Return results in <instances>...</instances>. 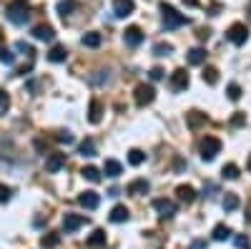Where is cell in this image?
Returning <instances> with one entry per match:
<instances>
[{
    "label": "cell",
    "mask_w": 251,
    "mask_h": 249,
    "mask_svg": "<svg viewBox=\"0 0 251 249\" xmlns=\"http://www.w3.org/2000/svg\"><path fill=\"white\" fill-rule=\"evenodd\" d=\"M161 15H163V26H166V30H176V28H181V26H188L191 20H188L183 13H178L174 5H169V3H161Z\"/></svg>",
    "instance_id": "obj_1"
},
{
    "label": "cell",
    "mask_w": 251,
    "mask_h": 249,
    "mask_svg": "<svg viewBox=\"0 0 251 249\" xmlns=\"http://www.w3.org/2000/svg\"><path fill=\"white\" fill-rule=\"evenodd\" d=\"M5 15H8L10 23H15V26H25V23H28V18H30V13L25 10L23 3H13V5H8V8H5Z\"/></svg>",
    "instance_id": "obj_2"
},
{
    "label": "cell",
    "mask_w": 251,
    "mask_h": 249,
    "mask_svg": "<svg viewBox=\"0 0 251 249\" xmlns=\"http://www.w3.org/2000/svg\"><path fill=\"white\" fill-rule=\"evenodd\" d=\"M219 151H221V141L216 136H206L201 141V159L203 161H214Z\"/></svg>",
    "instance_id": "obj_3"
},
{
    "label": "cell",
    "mask_w": 251,
    "mask_h": 249,
    "mask_svg": "<svg viewBox=\"0 0 251 249\" xmlns=\"http://www.w3.org/2000/svg\"><path fill=\"white\" fill-rule=\"evenodd\" d=\"M226 38L231 40L234 46H244L246 40H249V28H246L244 23H234L231 28L226 30Z\"/></svg>",
    "instance_id": "obj_4"
},
{
    "label": "cell",
    "mask_w": 251,
    "mask_h": 249,
    "mask_svg": "<svg viewBox=\"0 0 251 249\" xmlns=\"http://www.w3.org/2000/svg\"><path fill=\"white\" fill-rule=\"evenodd\" d=\"M153 209L161 214V219H171L176 214V201H171V199H153Z\"/></svg>",
    "instance_id": "obj_5"
},
{
    "label": "cell",
    "mask_w": 251,
    "mask_h": 249,
    "mask_svg": "<svg viewBox=\"0 0 251 249\" xmlns=\"http://www.w3.org/2000/svg\"><path fill=\"white\" fill-rule=\"evenodd\" d=\"M156 98V91L153 86H146V83H141V86H136V103L143 109V106H149V103Z\"/></svg>",
    "instance_id": "obj_6"
},
{
    "label": "cell",
    "mask_w": 251,
    "mask_h": 249,
    "mask_svg": "<svg viewBox=\"0 0 251 249\" xmlns=\"http://www.w3.org/2000/svg\"><path fill=\"white\" fill-rule=\"evenodd\" d=\"M86 221H88V219L83 217V214H71V212H68L66 217H63V229H66V234H71V232L80 229Z\"/></svg>",
    "instance_id": "obj_7"
},
{
    "label": "cell",
    "mask_w": 251,
    "mask_h": 249,
    "mask_svg": "<svg viewBox=\"0 0 251 249\" xmlns=\"http://www.w3.org/2000/svg\"><path fill=\"white\" fill-rule=\"evenodd\" d=\"M136 10L133 0H113V15L116 18H128Z\"/></svg>",
    "instance_id": "obj_8"
},
{
    "label": "cell",
    "mask_w": 251,
    "mask_h": 249,
    "mask_svg": "<svg viewBox=\"0 0 251 249\" xmlns=\"http://www.w3.org/2000/svg\"><path fill=\"white\" fill-rule=\"evenodd\" d=\"M123 40H126V46H131V48L141 46V43H143V33H141V28H138V26L126 28V33H123Z\"/></svg>",
    "instance_id": "obj_9"
},
{
    "label": "cell",
    "mask_w": 251,
    "mask_h": 249,
    "mask_svg": "<svg viewBox=\"0 0 251 249\" xmlns=\"http://www.w3.org/2000/svg\"><path fill=\"white\" fill-rule=\"evenodd\" d=\"M171 88H174V91H186V88H188V73H186L183 68H176V71L171 73Z\"/></svg>",
    "instance_id": "obj_10"
},
{
    "label": "cell",
    "mask_w": 251,
    "mask_h": 249,
    "mask_svg": "<svg viewBox=\"0 0 251 249\" xmlns=\"http://www.w3.org/2000/svg\"><path fill=\"white\" fill-rule=\"evenodd\" d=\"M63 166H66V154H50L46 159V171H50V174L60 171Z\"/></svg>",
    "instance_id": "obj_11"
},
{
    "label": "cell",
    "mask_w": 251,
    "mask_h": 249,
    "mask_svg": "<svg viewBox=\"0 0 251 249\" xmlns=\"http://www.w3.org/2000/svg\"><path fill=\"white\" fill-rule=\"evenodd\" d=\"M78 204L86 206V209H96V206L100 204V196H98L96 192H83V194L78 196Z\"/></svg>",
    "instance_id": "obj_12"
},
{
    "label": "cell",
    "mask_w": 251,
    "mask_h": 249,
    "mask_svg": "<svg viewBox=\"0 0 251 249\" xmlns=\"http://www.w3.org/2000/svg\"><path fill=\"white\" fill-rule=\"evenodd\" d=\"M208 118H206V113H201V111H191V113H186V123H188V129H201L203 123H206Z\"/></svg>",
    "instance_id": "obj_13"
},
{
    "label": "cell",
    "mask_w": 251,
    "mask_h": 249,
    "mask_svg": "<svg viewBox=\"0 0 251 249\" xmlns=\"http://www.w3.org/2000/svg\"><path fill=\"white\" fill-rule=\"evenodd\" d=\"M176 194H178V201H183V204H191V201L196 199L194 186H188V184H181L178 189H176Z\"/></svg>",
    "instance_id": "obj_14"
},
{
    "label": "cell",
    "mask_w": 251,
    "mask_h": 249,
    "mask_svg": "<svg viewBox=\"0 0 251 249\" xmlns=\"http://www.w3.org/2000/svg\"><path fill=\"white\" fill-rule=\"evenodd\" d=\"M100 118H103V106H100V101H91V109H88V121L91 123H100Z\"/></svg>",
    "instance_id": "obj_15"
},
{
    "label": "cell",
    "mask_w": 251,
    "mask_h": 249,
    "mask_svg": "<svg viewBox=\"0 0 251 249\" xmlns=\"http://www.w3.org/2000/svg\"><path fill=\"white\" fill-rule=\"evenodd\" d=\"M186 58H188V63H191V66H201L206 60V51L203 48H191Z\"/></svg>",
    "instance_id": "obj_16"
},
{
    "label": "cell",
    "mask_w": 251,
    "mask_h": 249,
    "mask_svg": "<svg viewBox=\"0 0 251 249\" xmlns=\"http://www.w3.org/2000/svg\"><path fill=\"white\" fill-rule=\"evenodd\" d=\"M103 171H106V176H111V179H116V176H121V171H123V166H121L118 161H113V159H108L106 164H103Z\"/></svg>",
    "instance_id": "obj_17"
},
{
    "label": "cell",
    "mask_w": 251,
    "mask_h": 249,
    "mask_svg": "<svg viewBox=\"0 0 251 249\" xmlns=\"http://www.w3.org/2000/svg\"><path fill=\"white\" fill-rule=\"evenodd\" d=\"M33 35H35L38 40H53V38H55V33H53L50 26H35V28H33Z\"/></svg>",
    "instance_id": "obj_18"
},
{
    "label": "cell",
    "mask_w": 251,
    "mask_h": 249,
    "mask_svg": "<svg viewBox=\"0 0 251 249\" xmlns=\"http://www.w3.org/2000/svg\"><path fill=\"white\" fill-rule=\"evenodd\" d=\"M66 58H68V51L63 48V46H53L50 53H48V60H53V63H63Z\"/></svg>",
    "instance_id": "obj_19"
},
{
    "label": "cell",
    "mask_w": 251,
    "mask_h": 249,
    "mask_svg": "<svg viewBox=\"0 0 251 249\" xmlns=\"http://www.w3.org/2000/svg\"><path fill=\"white\" fill-rule=\"evenodd\" d=\"M128 219V209H126L123 204H118V206H113L111 209V221H116V224H121V221H126Z\"/></svg>",
    "instance_id": "obj_20"
},
{
    "label": "cell",
    "mask_w": 251,
    "mask_h": 249,
    "mask_svg": "<svg viewBox=\"0 0 251 249\" xmlns=\"http://www.w3.org/2000/svg\"><path fill=\"white\" fill-rule=\"evenodd\" d=\"M100 43H103L100 33H86V35H83V46H86V48H98Z\"/></svg>",
    "instance_id": "obj_21"
},
{
    "label": "cell",
    "mask_w": 251,
    "mask_h": 249,
    "mask_svg": "<svg viewBox=\"0 0 251 249\" xmlns=\"http://www.w3.org/2000/svg\"><path fill=\"white\" fill-rule=\"evenodd\" d=\"M146 192H149V181H146V179H138V181H131L128 184V194H146Z\"/></svg>",
    "instance_id": "obj_22"
},
{
    "label": "cell",
    "mask_w": 251,
    "mask_h": 249,
    "mask_svg": "<svg viewBox=\"0 0 251 249\" xmlns=\"http://www.w3.org/2000/svg\"><path fill=\"white\" fill-rule=\"evenodd\" d=\"M201 76H203V81L208 83V86H216V83H219V71H216L214 66H206Z\"/></svg>",
    "instance_id": "obj_23"
},
{
    "label": "cell",
    "mask_w": 251,
    "mask_h": 249,
    "mask_svg": "<svg viewBox=\"0 0 251 249\" xmlns=\"http://www.w3.org/2000/svg\"><path fill=\"white\" fill-rule=\"evenodd\" d=\"M228 237H231V229H228L226 224H216V226H214V239H216V242H226Z\"/></svg>",
    "instance_id": "obj_24"
},
{
    "label": "cell",
    "mask_w": 251,
    "mask_h": 249,
    "mask_svg": "<svg viewBox=\"0 0 251 249\" xmlns=\"http://www.w3.org/2000/svg\"><path fill=\"white\" fill-rule=\"evenodd\" d=\"M103 244H106V232L96 229V232L88 237V247H103Z\"/></svg>",
    "instance_id": "obj_25"
},
{
    "label": "cell",
    "mask_w": 251,
    "mask_h": 249,
    "mask_svg": "<svg viewBox=\"0 0 251 249\" xmlns=\"http://www.w3.org/2000/svg\"><path fill=\"white\" fill-rule=\"evenodd\" d=\"M73 8H75V0H60V3H58V13H60V18H68V15L73 13Z\"/></svg>",
    "instance_id": "obj_26"
},
{
    "label": "cell",
    "mask_w": 251,
    "mask_h": 249,
    "mask_svg": "<svg viewBox=\"0 0 251 249\" xmlns=\"http://www.w3.org/2000/svg\"><path fill=\"white\" fill-rule=\"evenodd\" d=\"M78 151H80L83 156H96V143H93V138H86V141H80Z\"/></svg>",
    "instance_id": "obj_27"
},
{
    "label": "cell",
    "mask_w": 251,
    "mask_h": 249,
    "mask_svg": "<svg viewBox=\"0 0 251 249\" xmlns=\"http://www.w3.org/2000/svg\"><path fill=\"white\" fill-rule=\"evenodd\" d=\"M224 209L226 212H236L239 209V196L236 194H226L224 196Z\"/></svg>",
    "instance_id": "obj_28"
},
{
    "label": "cell",
    "mask_w": 251,
    "mask_h": 249,
    "mask_svg": "<svg viewBox=\"0 0 251 249\" xmlns=\"http://www.w3.org/2000/svg\"><path fill=\"white\" fill-rule=\"evenodd\" d=\"M80 174L86 176L88 181H93V184H98V181H100V171L96 169V166H86V169H83Z\"/></svg>",
    "instance_id": "obj_29"
},
{
    "label": "cell",
    "mask_w": 251,
    "mask_h": 249,
    "mask_svg": "<svg viewBox=\"0 0 251 249\" xmlns=\"http://www.w3.org/2000/svg\"><path fill=\"white\" fill-rule=\"evenodd\" d=\"M221 174H224V179H231L234 181V179H239V166L236 164H226Z\"/></svg>",
    "instance_id": "obj_30"
},
{
    "label": "cell",
    "mask_w": 251,
    "mask_h": 249,
    "mask_svg": "<svg viewBox=\"0 0 251 249\" xmlns=\"http://www.w3.org/2000/svg\"><path fill=\"white\" fill-rule=\"evenodd\" d=\"M128 161H131L133 166H141V164L146 161V154L138 151V149H131V151H128Z\"/></svg>",
    "instance_id": "obj_31"
},
{
    "label": "cell",
    "mask_w": 251,
    "mask_h": 249,
    "mask_svg": "<svg viewBox=\"0 0 251 249\" xmlns=\"http://www.w3.org/2000/svg\"><path fill=\"white\" fill-rule=\"evenodd\" d=\"M0 63H5V66H13L15 63V53H10L5 46L0 48Z\"/></svg>",
    "instance_id": "obj_32"
},
{
    "label": "cell",
    "mask_w": 251,
    "mask_h": 249,
    "mask_svg": "<svg viewBox=\"0 0 251 249\" xmlns=\"http://www.w3.org/2000/svg\"><path fill=\"white\" fill-rule=\"evenodd\" d=\"M58 242H60V237H58L55 232H48V234H46L43 239H40V244H43V247H48V249H53V247H55Z\"/></svg>",
    "instance_id": "obj_33"
},
{
    "label": "cell",
    "mask_w": 251,
    "mask_h": 249,
    "mask_svg": "<svg viewBox=\"0 0 251 249\" xmlns=\"http://www.w3.org/2000/svg\"><path fill=\"white\" fill-rule=\"evenodd\" d=\"M8 109H10V96H8V91L0 88V116H5Z\"/></svg>",
    "instance_id": "obj_34"
},
{
    "label": "cell",
    "mask_w": 251,
    "mask_h": 249,
    "mask_svg": "<svg viewBox=\"0 0 251 249\" xmlns=\"http://www.w3.org/2000/svg\"><path fill=\"white\" fill-rule=\"evenodd\" d=\"M171 51H174L171 43H156V46H153V53H156V55H169Z\"/></svg>",
    "instance_id": "obj_35"
},
{
    "label": "cell",
    "mask_w": 251,
    "mask_h": 249,
    "mask_svg": "<svg viewBox=\"0 0 251 249\" xmlns=\"http://www.w3.org/2000/svg\"><path fill=\"white\" fill-rule=\"evenodd\" d=\"M18 51H20V53H25L28 58H33V55H35V51H33V46H28V43H25V40H20V43H18Z\"/></svg>",
    "instance_id": "obj_36"
},
{
    "label": "cell",
    "mask_w": 251,
    "mask_h": 249,
    "mask_svg": "<svg viewBox=\"0 0 251 249\" xmlns=\"http://www.w3.org/2000/svg\"><path fill=\"white\" fill-rule=\"evenodd\" d=\"M228 98H231V101H239V98H241V86L231 83V86H228Z\"/></svg>",
    "instance_id": "obj_37"
},
{
    "label": "cell",
    "mask_w": 251,
    "mask_h": 249,
    "mask_svg": "<svg viewBox=\"0 0 251 249\" xmlns=\"http://www.w3.org/2000/svg\"><path fill=\"white\" fill-rule=\"evenodd\" d=\"M10 196H13V189H10V186H0V204L10 201Z\"/></svg>",
    "instance_id": "obj_38"
},
{
    "label": "cell",
    "mask_w": 251,
    "mask_h": 249,
    "mask_svg": "<svg viewBox=\"0 0 251 249\" xmlns=\"http://www.w3.org/2000/svg\"><path fill=\"white\" fill-rule=\"evenodd\" d=\"M234 242H236V247H239V249H249V247H251V239H249L246 234H239Z\"/></svg>",
    "instance_id": "obj_39"
},
{
    "label": "cell",
    "mask_w": 251,
    "mask_h": 249,
    "mask_svg": "<svg viewBox=\"0 0 251 249\" xmlns=\"http://www.w3.org/2000/svg\"><path fill=\"white\" fill-rule=\"evenodd\" d=\"M55 138H58L60 143H66V146H68V143H73V134H71V131H60Z\"/></svg>",
    "instance_id": "obj_40"
},
{
    "label": "cell",
    "mask_w": 251,
    "mask_h": 249,
    "mask_svg": "<svg viewBox=\"0 0 251 249\" xmlns=\"http://www.w3.org/2000/svg\"><path fill=\"white\" fill-rule=\"evenodd\" d=\"M241 123H246V113H236L231 118V126H241Z\"/></svg>",
    "instance_id": "obj_41"
},
{
    "label": "cell",
    "mask_w": 251,
    "mask_h": 249,
    "mask_svg": "<svg viewBox=\"0 0 251 249\" xmlns=\"http://www.w3.org/2000/svg\"><path fill=\"white\" fill-rule=\"evenodd\" d=\"M163 78V68H153L151 71V81H161Z\"/></svg>",
    "instance_id": "obj_42"
},
{
    "label": "cell",
    "mask_w": 251,
    "mask_h": 249,
    "mask_svg": "<svg viewBox=\"0 0 251 249\" xmlns=\"http://www.w3.org/2000/svg\"><path fill=\"white\" fill-rule=\"evenodd\" d=\"M203 247H206L203 242H194V249H203Z\"/></svg>",
    "instance_id": "obj_43"
},
{
    "label": "cell",
    "mask_w": 251,
    "mask_h": 249,
    "mask_svg": "<svg viewBox=\"0 0 251 249\" xmlns=\"http://www.w3.org/2000/svg\"><path fill=\"white\" fill-rule=\"evenodd\" d=\"M183 3H186V5H196V0H183Z\"/></svg>",
    "instance_id": "obj_44"
},
{
    "label": "cell",
    "mask_w": 251,
    "mask_h": 249,
    "mask_svg": "<svg viewBox=\"0 0 251 249\" xmlns=\"http://www.w3.org/2000/svg\"><path fill=\"white\" fill-rule=\"evenodd\" d=\"M249 169H251V159H249Z\"/></svg>",
    "instance_id": "obj_45"
},
{
    "label": "cell",
    "mask_w": 251,
    "mask_h": 249,
    "mask_svg": "<svg viewBox=\"0 0 251 249\" xmlns=\"http://www.w3.org/2000/svg\"><path fill=\"white\" fill-rule=\"evenodd\" d=\"M249 13H251V3H249Z\"/></svg>",
    "instance_id": "obj_46"
},
{
    "label": "cell",
    "mask_w": 251,
    "mask_h": 249,
    "mask_svg": "<svg viewBox=\"0 0 251 249\" xmlns=\"http://www.w3.org/2000/svg\"><path fill=\"white\" fill-rule=\"evenodd\" d=\"M18 3H25V0H18Z\"/></svg>",
    "instance_id": "obj_47"
}]
</instances>
